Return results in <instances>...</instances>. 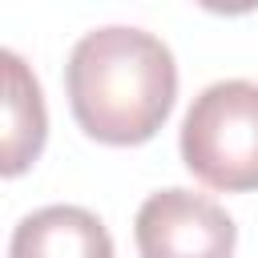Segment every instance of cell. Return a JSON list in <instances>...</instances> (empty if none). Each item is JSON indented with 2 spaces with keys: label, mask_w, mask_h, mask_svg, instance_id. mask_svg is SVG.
Here are the masks:
<instances>
[{
  "label": "cell",
  "mask_w": 258,
  "mask_h": 258,
  "mask_svg": "<svg viewBox=\"0 0 258 258\" xmlns=\"http://www.w3.org/2000/svg\"><path fill=\"white\" fill-rule=\"evenodd\" d=\"M77 125L101 145L149 141L177 97L173 52L145 28L109 24L85 32L64 64Z\"/></svg>",
  "instance_id": "6da1fadb"
},
{
  "label": "cell",
  "mask_w": 258,
  "mask_h": 258,
  "mask_svg": "<svg viewBox=\"0 0 258 258\" xmlns=\"http://www.w3.org/2000/svg\"><path fill=\"white\" fill-rule=\"evenodd\" d=\"M181 161L210 189H258V85L218 81L181 121Z\"/></svg>",
  "instance_id": "7a4b0ae2"
},
{
  "label": "cell",
  "mask_w": 258,
  "mask_h": 258,
  "mask_svg": "<svg viewBox=\"0 0 258 258\" xmlns=\"http://www.w3.org/2000/svg\"><path fill=\"white\" fill-rule=\"evenodd\" d=\"M133 238L141 258H230L238 226L214 198L169 185L141 202Z\"/></svg>",
  "instance_id": "3957f363"
},
{
  "label": "cell",
  "mask_w": 258,
  "mask_h": 258,
  "mask_svg": "<svg viewBox=\"0 0 258 258\" xmlns=\"http://www.w3.org/2000/svg\"><path fill=\"white\" fill-rule=\"evenodd\" d=\"M8 258H113L105 222L81 206H44L20 218Z\"/></svg>",
  "instance_id": "277c9868"
},
{
  "label": "cell",
  "mask_w": 258,
  "mask_h": 258,
  "mask_svg": "<svg viewBox=\"0 0 258 258\" xmlns=\"http://www.w3.org/2000/svg\"><path fill=\"white\" fill-rule=\"evenodd\" d=\"M4 177L24 173L40 149H44V133H48V117H44V97L36 77L28 73V64L4 48Z\"/></svg>",
  "instance_id": "5b68a950"
}]
</instances>
